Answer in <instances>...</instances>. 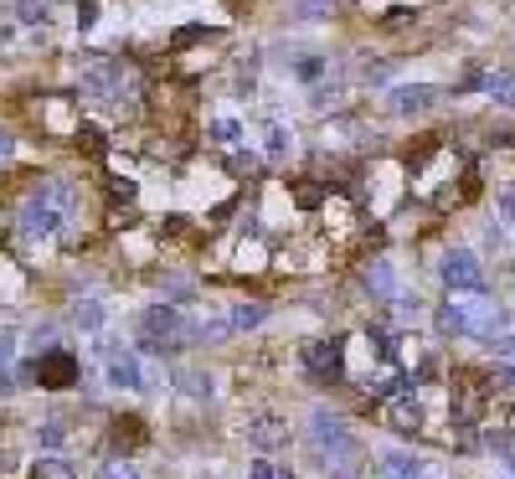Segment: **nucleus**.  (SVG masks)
<instances>
[{
    "instance_id": "nucleus-42",
    "label": "nucleus",
    "mask_w": 515,
    "mask_h": 479,
    "mask_svg": "<svg viewBox=\"0 0 515 479\" xmlns=\"http://www.w3.org/2000/svg\"><path fill=\"white\" fill-rule=\"evenodd\" d=\"M505 469H510V479H515V454H510V464H505Z\"/></svg>"
},
{
    "instance_id": "nucleus-23",
    "label": "nucleus",
    "mask_w": 515,
    "mask_h": 479,
    "mask_svg": "<svg viewBox=\"0 0 515 479\" xmlns=\"http://www.w3.org/2000/svg\"><path fill=\"white\" fill-rule=\"evenodd\" d=\"M78 150H88V155H103V129H98V124H78Z\"/></svg>"
},
{
    "instance_id": "nucleus-16",
    "label": "nucleus",
    "mask_w": 515,
    "mask_h": 479,
    "mask_svg": "<svg viewBox=\"0 0 515 479\" xmlns=\"http://www.w3.org/2000/svg\"><path fill=\"white\" fill-rule=\"evenodd\" d=\"M484 93L495 98L500 109H515V73H484Z\"/></svg>"
},
{
    "instance_id": "nucleus-41",
    "label": "nucleus",
    "mask_w": 515,
    "mask_h": 479,
    "mask_svg": "<svg viewBox=\"0 0 515 479\" xmlns=\"http://www.w3.org/2000/svg\"><path fill=\"white\" fill-rule=\"evenodd\" d=\"M5 42H11V32H5V26H0V47H5Z\"/></svg>"
},
{
    "instance_id": "nucleus-21",
    "label": "nucleus",
    "mask_w": 515,
    "mask_h": 479,
    "mask_svg": "<svg viewBox=\"0 0 515 479\" xmlns=\"http://www.w3.org/2000/svg\"><path fill=\"white\" fill-rule=\"evenodd\" d=\"M32 479H73V464H67V459H36L32 464Z\"/></svg>"
},
{
    "instance_id": "nucleus-1",
    "label": "nucleus",
    "mask_w": 515,
    "mask_h": 479,
    "mask_svg": "<svg viewBox=\"0 0 515 479\" xmlns=\"http://www.w3.org/2000/svg\"><path fill=\"white\" fill-rule=\"evenodd\" d=\"M309 448L320 454L325 474H335V479H355V474H361V464H366L361 438H355L335 413H325V407L309 417Z\"/></svg>"
},
{
    "instance_id": "nucleus-30",
    "label": "nucleus",
    "mask_w": 515,
    "mask_h": 479,
    "mask_svg": "<svg viewBox=\"0 0 515 479\" xmlns=\"http://www.w3.org/2000/svg\"><path fill=\"white\" fill-rule=\"evenodd\" d=\"M495 217H500V222H515V186H510V191H500V201H495Z\"/></svg>"
},
{
    "instance_id": "nucleus-35",
    "label": "nucleus",
    "mask_w": 515,
    "mask_h": 479,
    "mask_svg": "<svg viewBox=\"0 0 515 479\" xmlns=\"http://www.w3.org/2000/svg\"><path fill=\"white\" fill-rule=\"evenodd\" d=\"M134 191H140L134 181H113V186H109V196H113V201H134Z\"/></svg>"
},
{
    "instance_id": "nucleus-32",
    "label": "nucleus",
    "mask_w": 515,
    "mask_h": 479,
    "mask_svg": "<svg viewBox=\"0 0 515 479\" xmlns=\"http://www.w3.org/2000/svg\"><path fill=\"white\" fill-rule=\"evenodd\" d=\"M98 479H140V469H134V464H119V459H113Z\"/></svg>"
},
{
    "instance_id": "nucleus-31",
    "label": "nucleus",
    "mask_w": 515,
    "mask_h": 479,
    "mask_svg": "<svg viewBox=\"0 0 515 479\" xmlns=\"http://www.w3.org/2000/svg\"><path fill=\"white\" fill-rule=\"evenodd\" d=\"M78 26H83V32L98 26V0H78Z\"/></svg>"
},
{
    "instance_id": "nucleus-29",
    "label": "nucleus",
    "mask_w": 515,
    "mask_h": 479,
    "mask_svg": "<svg viewBox=\"0 0 515 479\" xmlns=\"http://www.w3.org/2000/svg\"><path fill=\"white\" fill-rule=\"evenodd\" d=\"M392 67H397V57H382V63H366V83H382V78H392Z\"/></svg>"
},
{
    "instance_id": "nucleus-33",
    "label": "nucleus",
    "mask_w": 515,
    "mask_h": 479,
    "mask_svg": "<svg viewBox=\"0 0 515 479\" xmlns=\"http://www.w3.org/2000/svg\"><path fill=\"white\" fill-rule=\"evenodd\" d=\"M320 186H294V201H299V207H320Z\"/></svg>"
},
{
    "instance_id": "nucleus-8",
    "label": "nucleus",
    "mask_w": 515,
    "mask_h": 479,
    "mask_svg": "<svg viewBox=\"0 0 515 479\" xmlns=\"http://www.w3.org/2000/svg\"><path fill=\"white\" fill-rule=\"evenodd\" d=\"M438 98H443V88H433V83H403V88L386 93V109L397 119H423V113L438 109Z\"/></svg>"
},
{
    "instance_id": "nucleus-17",
    "label": "nucleus",
    "mask_w": 515,
    "mask_h": 479,
    "mask_svg": "<svg viewBox=\"0 0 515 479\" xmlns=\"http://www.w3.org/2000/svg\"><path fill=\"white\" fill-rule=\"evenodd\" d=\"M176 386H180V392H186V397H196V402H207L211 392H217V386H211V376H207V371H186V367L176 371Z\"/></svg>"
},
{
    "instance_id": "nucleus-14",
    "label": "nucleus",
    "mask_w": 515,
    "mask_h": 479,
    "mask_svg": "<svg viewBox=\"0 0 515 479\" xmlns=\"http://www.w3.org/2000/svg\"><path fill=\"white\" fill-rule=\"evenodd\" d=\"M232 330H253V325H263V319H268V304L263 299H242V304H232Z\"/></svg>"
},
{
    "instance_id": "nucleus-11",
    "label": "nucleus",
    "mask_w": 515,
    "mask_h": 479,
    "mask_svg": "<svg viewBox=\"0 0 515 479\" xmlns=\"http://www.w3.org/2000/svg\"><path fill=\"white\" fill-rule=\"evenodd\" d=\"M423 474V459L407 454V448H386L376 454V479H418Z\"/></svg>"
},
{
    "instance_id": "nucleus-38",
    "label": "nucleus",
    "mask_w": 515,
    "mask_h": 479,
    "mask_svg": "<svg viewBox=\"0 0 515 479\" xmlns=\"http://www.w3.org/2000/svg\"><path fill=\"white\" fill-rule=\"evenodd\" d=\"M253 165H258V155H242V150L232 155V171H253Z\"/></svg>"
},
{
    "instance_id": "nucleus-12",
    "label": "nucleus",
    "mask_w": 515,
    "mask_h": 479,
    "mask_svg": "<svg viewBox=\"0 0 515 479\" xmlns=\"http://www.w3.org/2000/svg\"><path fill=\"white\" fill-rule=\"evenodd\" d=\"M109 444L119 448V454H134V448H145V444H150L145 417H113V423H109Z\"/></svg>"
},
{
    "instance_id": "nucleus-4",
    "label": "nucleus",
    "mask_w": 515,
    "mask_h": 479,
    "mask_svg": "<svg viewBox=\"0 0 515 479\" xmlns=\"http://www.w3.org/2000/svg\"><path fill=\"white\" fill-rule=\"evenodd\" d=\"M32 382L42 386V392H67V386L83 382V367L78 356L67 351V346H52V351H42L32 361Z\"/></svg>"
},
{
    "instance_id": "nucleus-34",
    "label": "nucleus",
    "mask_w": 515,
    "mask_h": 479,
    "mask_svg": "<svg viewBox=\"0 0 515 479\" xmlns=\"http://www.w3.org/2000/svg\"><path fill=\"white\" fill-rule=\"evenodd\" d=\"M11 361H16V340L0 330V371H11Z\"/></svg>"
},
{
    "instance_id": "nucleus-27",
    "label": "nucleus",
    "mask_w": 515,
    "mask_h": 479,
    "mask_svg": "<svg viewBox=\"0 0 515 479\" xmlns=\"http://www.w3.org/2000/svg\"><path fill=\"white\" fill-rule=\"evenodd\" d=\"M325 11H335V0H299V16L305 21H320Z\"/></svg>"
},
{
    "instance_id": "nucleus-39",
    "label": "nucleus",
    "mask_w": 515,
    "mask_h": 479,
    "mask_svg": "<svg viewBox=\"0 0 515 479\" xmlns=\"http://www.w3.org/2000/svg\"><path fill=\"white\" fill-rule=\"evenodd\" d=\"M11 150H16V140H11V134H5V129H0V165H5V160H11Z\"/></svg>"
},
{
    "instance_id": "nucleus-22",
    "label": "nucleus",
    "mask_w": 515,
    "mask_h": 479,
    "mask_svg": "<svg viewBox=\"0 0 515 479\" xmlns=\"http://www.w3.org/2000/svg\"><path fill=\"white\" fill-rule=\"evenodd\" d=\"M263 150H268L274 160H284V155L294 150V134H289L284 124H268V144H263Z\"/></svg>"
},
{
    "instance_id": "nucleus-3",
    "label": "nucleus",
    "mask_w": 515,
    "mask_h": 479,
    "mask_svg": "<svg viewBox=\"0 0 515 479\" xmlns=\"http://www.w3.org/2000/svg\"><path fill=\"white\" fill-rule=\"evenodd\" d=\"M438 279L449 284V294H480L490 284L480 253H469V248H449V253L438 258Z\"/></svg>"
},
{
    "instance_id": "nucleus-28",
    "label": "nucleus",
    "mask_w": 515,
    "mask_h": 479,
    "mask_svg": "<svg viewBox=\"0 0 515 479\" xmlns=\"http://www.w3.org/2000/svg\"><path fill=\"white\" fill-rule=\"evenodd\" d=\"M294 73H299V78H320V73H325V57H315V52H309V57H299V63H294Z\"/></svg>"
},
{
    "instance_id": "nucleus-7",
    "label": "nucleus",
    "mask_w": 515,
    "mask_h": 479,
    "mask_svg": "<svg viewBox=\"0 0 515 479\" xmlns=\"http://www.w3.org/2000/svg\"><path fill=\"white\" fill-rule=\"evenodd\" d=\"M63 222H67V211L63 207H52L47 196H26V207H21V217H16V232L26 242H36V238H57L63 232Z\"/></svg>"
},
{
    "instance_id": "nucleus-36",
    "label": "nucleus",
    "mask_w": 515,
    "mask_h": 479,
    "mask_svg": "<svg viewBox=\"0 0 515 479\" xmlns=\"http://www.w3.org/2000/svg\"><path fill=\"white\" fill-rule=\"evenodd\" d=\"M32 340L42 346V351H52V340H57V325H36V330H32Z\"/></svg>"
},
{
    "instance_id": "nucleus-5",
    "label": "nucleus",
    "mask_w": 515,
    "mask_h": 479,
    "mask_svg": "<svg viewBox=\"0 0 515 479\" xmlns=\"http://www.w3.org/2000/svg\"><path fill=\"white\" fill-rule=\"evenodd\" d=\"M103 356H109V386H124V392H160V376H155L134 351L103 346Z\"/></svg>"
},
{
    "instance_id": "nucleus-37",
    "label": "nucleus",
    "mask_w": 515,
    "mask_h": 479,
    "mask_svg": "<svg viewBox=\"0 0 515 479\" xmlns=\"http://www.w3.org/2000/svg\"><path fill=\"white\" fill-rule=\"evenodd\" d=\"M495 346H500V356H515V325H510V330H505V336L495 340Z\"/></svg>"
},
{
    "instance_id": "nucleus-10",
    "label": "nucleus",
    "mask_w": 515,
    "mask_h": 479,
    "mask_svg": "<svg viewBox=\"0 0 515 479\" xmlns=\"http://www.w3.org/2000/svg\"><path fill=\"white\" fill-rule=\"evenodd\" d=\"M248 444L263 448V454H274V448L289 444V423H284L278 413H253L248 417Z\"/></svg>"
},
{
    "instance_id": "nucleus-6",
    "label": "nucleus",
    "mask_w": 515,
    "mask_h": 479,
    "mask_svg": "<svg viewBox=\"0 0 515 479\" xmlns=\"http://www.w3.org/2000/svg\"><path fill=\"white\" fill-rule=\"evenodd\" d=\"M299 367L315 382H345V340H305L299 346Z\"/></svg>"
},
{
    "instance_id": "nucleus-20",
    "label": "nucleus",
    "mask_w": 515,
    "mask_h": 479,
    "mask_svg": "<svg viewBox=\"0 0 515 479\" xmlns=\"http://www.w3.org/2000/svg\"><path fill=\"white\" fill-rule=\"evenodd\" d=\"M207 140H211V144H222V150H232V144L242 140V124H238V119H217V124L207 129Z\"/></svg>"
},
{
    "instance_id": "nucleus-15",
    "label": "nucleus",
    "mask_w": 515,
    "mask_h": 479,
    "mask_svg": "<svg viewBox=\"0 0 515 479\" xmlns=\"http://www.w3.org/2000/svg\"><path fill=\"white\" fill-rule=\"evenodd\" d=\"M103 319H109V304L103 299H78L73 304V325H78V330H98Z\"/></svg>"
},
{
    "instance_id": "nucleus-24",
    "label": "nucleus",
    "mask_w": 515,
    "mask_h": 479,
    "mask_svg": "<svg viewBox=\"0 0 515 479\" xmlns=\"http://www.w3.org/2000/svg\"><path fill=\"white\" fill-rule=\"evenodd\" d=\"M160 288L165 299H191V279H180V273H160Z\"/></svg>"
},
{
    "instance_id": "nucleus-40",
    "label": "nucleus",
    "mask_w": 515,
    "mask_h": 479,
    "mask_svg": "<svg viewBox=\"0 0 515 479\" xmlns=\"http://www.w3.org/2000/svg\"><path fill=\"white\" fill-rule=\"evenodd\" d=\"M418 479H449V469H438V464H423V474Z\"/></svg>"
},
{
    "instance_id": "nucleus-9",
    "label": "nucleus",
    "mask_w": 515,
    "mask_h": 479,
    "mask_svg": "<svg viewBox=\"0 0 515 479\" xmlns=\"http://www.w3.org/2000/svg\"><path fill=\"white\" fill-rule=\"evenodd\" d=\"M382 417H386V428H392V433H418V428H423V402H418V392L407 386V392H397V397H386V402H382Z\"/></svg>"
},
{
    "instance_id": "nucleus-13",
    "label": "nucleus",
    "mask_w": 515,
    "mask_h": 479,
    "mask_svg": "<svg viewBox=\"0 0 515 479\" xmlns=\"http://www.w3.org/2000/svg\"><path fill=\"white\" fill-rule=\"evenodd\" d=\"M366 288L376 294V299L392 304L397 294H403V284H397V269H392L386 258H371V263H366Z\"/></svg>"
},
{
    "instance_id": "nucleus-26",
    "label": "nucleus",
    "mask_w": 515,
    "mask_h": 479,
    "mask_svg": "<svg viewBox=\"0 0 515 479\" xmlns=\"http://www.w3.org/2000/svg\"><path fill=\"white\" fill-rule=\"evenodd\" d=\"M248 479H294L289 469H278V464H268V459H253L248 464Z\"/></svg>"
},
{
    "instance_id": "nucleus-19",
    "label": "nucleus",
    "mask_w": 515,
    "mask_h": 479,
    "mask_svg": "<svg viewBox=\"0 0 515 479\" xmlns=\"http://www.w3.org/2000/svg\"><path fill=\"white\" fill-rule=\"evenodd\" d=\"M36 444H42V448H63V444H67V423H63V417L36 423Z\"/></svg>"
},
{
    "instance_id": "nucleus-25",
    "label": "nucleus",
    "mask_w": 515,
    "mask_h": 479,
    "mask_svg": "<svg viewBox=\"0 0 515 479\" xmlns=\"http://www.w3.org/2000/svg\"><path fill=\"white\" fill-rule=\"evenodd\" d=\"M47 5L52 0H16V16L26 21V26H36V21H47Z\"/></svg>"
},
{
    "instance_id": "nucleus-18",
    "label": "nucleus",
    "mask_w": 515,
    "mask_h": 479,
    "mask_svg": "<svg viewBox=\"0 0 515 479\" xmlns=\"http://www.w3.org/2000/svg\"><path fill=\"white\" fill-rule=\"evenodd\" d=\"M490 386H495L500 397L515 402V356H500L495 367H490Z\"/></svg>"
},
{
    "instance_id": "nucleus-2",
    "label": "nucleus",
    "mask_w": 515,
    "mask_h": 479,
    "mask_svg": "<svg viewBox=\"0 0 515 479\" xmlns=\"http://www.w3.org/2000/svg\"><path fill=\"white\" fill-rule=\"evenodd\" d=\"M134 336H140V346L145 351H180L186 346V319H180L176 304H150V309H140V319H134Z\"/></svg>"
}]
</instances>
